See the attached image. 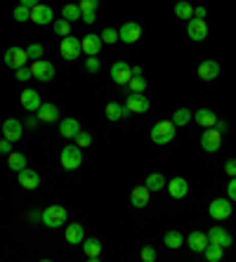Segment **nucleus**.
<instances>
[{
	"mask_svg": "<svg viewBox=\"0 0 236 262\" xmlns=\"http://www.w3.org/2000/svg\"><path fill=\"white\" fill-rule=\"evenodd\" d=\"M36 116L40 123H55L57 118H59V109H57V104H52V102H42L40 106H38Z\"/></svg>",
	"mask_w": 236,
	"mask_h": 262,
	"instance_id": "nucleus-19",
	"label": "nucleus"
},
{
	"mask_svg": "<svg viewBox=\"0 0 236 262\" xmlns=\"http://www.w3.org/2000/svg\"><path fill=\"white\" fill-rule=\"evenodd\" d=\"M201 255L206 257L208 262H220L222 260V255H224V248H220V246H215V244H208L206 250H203Z\"/></svg>",
	"mask_w": 236,
	"mask_h": 262,
	"instance_id": "nucleus-34",
	"label": "nucleus"
},
{
	"mask_svg": "<svg viewBox=\"0 0 236 262\" xmlns=\"http://www.w3.org/2000/svg\"><path fill=\"white\" fill-rule=\"evenodd\" d=\"M187 36L191 38V40H196V43L206 40V38H208V24H206V19H199V17H191V19H189Z\"/></svg>",
	"mask_w": 236,
	"mask_h": 262,
	"instance_id": "nucleus-8",
	"label": "nucleus"
},
{
	"mask_svg": "<svg viewBox=\"0 0 236 262\" xmlns=\"http://www.w3.org/2000/svg\"><path fill=\"white\" fill-rule=\"evenodd\" d=\"M208 241L215 246H220V248H229L231 246V234L224 229V227H210L208 229Z\"/></svg>",
	"mask_w": 236,
	"mask_h": 262,
	"instance_id": "nucleus-15",
	"label": "nucleus"
},
{
	"mask_svg": "<svg viewBox=\"0 0 236 262\" xmlns=\"http://www.w3.org/2000/svg\"><path fill=\"white\" fill-rule=\"evenodd\" d=\"M14 19H17V21H29L31 19V7H26V5L14 7Z\"/></svg>",
	"mask_w": 236,
	"mask_h": 262,
	"instance_id": "nucleus-40",
	"label": "nucleus"
},
{
	"mask_svg": "<svg viewBox=\"0 0 236 262\" xmlns=\"http://www.w3.org/2000/svg\"><path fill=\"white\" fill-rule=\"evenodd\" d=\"M83 163V149L78 144H69L61 149V168L64 170H76Z\"/></svg>",
	"mask_w": 236,
	"mask_h": 262,
	"instance_id": "nucleus-3",
	"label": "nucleus"
},
{
	"mask_svg": "<svg viewBox=\"0 0 236 262\" xmlns=\"http://www.w3.org/2000/svg\"><path fill=\"white\" fill-rule=\"evenodd\" d=\"M78 7H80V12H97L99 0H80Z\"/></svg>",
	"mask_w": 236,
	"mask_h": 262,
	"instance_id": "nucleus-42",
	"label": "nucleus"
},
{
	"mask_svg": "<svg viewBox=\"0 0 236 262\" xmlns=\"http://www.w3.org/2000/svg\"><path fill=\"white\" fill-rule=\"evenodd\" d=\"M10 151H12V142L3 137V140H0V156H5V154H10Z\"/></svg>",
	"mask_w": 236,
	"mask_h": 262,
	"instance_id": "nucleus-48",
	"label": "nucleus"
},
{
	"mask_svg": "<svg viewBox=\"0 0 236 262\" xmlns=\"http://www.w3.org/2000/svg\"><path fill=\"white\" fill-rule=\"evenodd\" d=\"M175 14L180 19H191L194 17V5H189L187 0H180V3H175Z\"/></svg>",
	"mask_w": 236,
	"mask_h": 262,
	"instance_id": "nucleus-35",
	"label": "nucleus"
},
{
	"mask_svg": "<svg viewBox=\"0 0 236 262\" xmlns=\"http://www.w3.org/2000/svg\"><path fill=\"white\" fill-rule=\"evenodd\" d=\"M165 189H168V194L173 196V199H184V196L189 194V182L184 177H173V180L165 184Z\"/></svg>",
	"mask_w": 236,
	"mask_h": 262,
	"instance_id": "nucleus-18",
	"label": "nucleus"
},
{
	"mask_svg": "<svg viewBox=\"0 0 236 262\" xmlns=\"http://www.w3.org/2000/svg\"><path fill=\"white\" fill-rule=\"evenodd\" d=\"M61 17L67 19V21H80V17H83V12H80V7L78 5H73V3H69V5L61 7Z\"/></svg>",
	"mask_w": 236,
	"mask_h": 262,
	"instance_id": "nucleus-33",
	"label": "nucleus"
},
{
	"mask_svg": "<svg viewBox=\"0 0 236 262\" xmlns=\"http://www.w3.org/2000/svg\"><path fill=\"white\" fill-rule=\"evenodd\" d=\"M102 36H97V33H88L85 38H80V48H83V52L88 57H97L99 50H102Z\"/></svg>",
	"mask_w": 236,
	"mask_h": 262,
	"instance_id": "nucleus-14",
	"label": "nucleus"
},
{
	"mask_svg": "<svg viewBox=\"0 0 236 262\" xmlns=\"http://www.w3.org/2000/svg\"><path fill=\"white\" fill-rule=\"evenodd\" d=\"M59 52H61V57H64L67 61L78 59L80 52H83L80 40H78V38H73V36H64V38H61V45H59Z\"/></svg>",
	"mask_w": 236,
	"mask_h": 262,
	"instance_id": "nucleus-4",
	"label": "nucleus"
},
{
	"mask_svg": "<svg viewBox=\"0 0 236 262\" xmlns=\"http://www.w3.org/2000/svg\"><path fill=\"white\" fill-rule=\"evenodd\" d=\"M130 78H133V67L127 61H116L114 67H111V80H114L116 85H127Z\"/></svg>",
	"mask_w": 236,
	"mask_h": 262,
	"instance_id": "nucleus-7",
	"label": "nucleus"
},
{
	"mask_svg": "<svg viewBox=\"0 0 236 262\" xmlns=\"http://www.w3.org/2000/svg\"><path fill=\"white\" fill-rule=\"evenodd\" d=\"M149 194H152V191L146 189L144 184H142V187H135V189L130 191V203H133L135 208H144L146 203H149Z\"/></svg>",
	"mask_w": 236,
	"mask_h": 262,
	"instance_id": "nucleus-28",
	"label": "nucleus"
},
{
	"mask_svg": "<svg viewBox=\"0 0 236 262\" xmlns=\"http://www.w3.org/2000/svg\"><path fill=\"white\" fill-rule=\"evenodd\" d=\"M163 244L168 246L170 250H180L182 246H184V236H182V232H177V229H170V232H165Z\"/></svg>",
	"mask_w": 236,
	"mask_h": 262,
	"instance_id": "nucleus-29",
	"label": "nucleus"
},
{
	"mask_svg": "<svg viewBox=\"0 0 236 262\" xmlns=\"http://www.w3.org/2000/svg\"><path fill=\"white\" fill-rule=\"evenodd\" d=\"M173 140H175V123L173 121H158L152 128L154 144H170Z\"/></svg>",
	"mask_w": 236,
	"mask_h": 262,
	"instance_id": "nucleus-2",
	"label": "nucleus"
},
{
	"mask_svg": "<svg viewBox=\"0 0 236 262\" xmlns=\"http://www.w3.org/2000/svg\"><path fill=\"white\" fill-rule=\"evenodd\" d=\"M67 217H69V213H67V208L64 206H48L45 210H42L40 222L45 227H50V229H57V227L67 225Z\"/></svg>",
	"mask_w": 236,
	"mask_h": 262,
	"instance_id": "nucleus-1",
	"label": "nucleus"
},
{
	"mask_svg": "<svg viewBox=\"0 0 236 262\" xmlns=\"http://www.w3.org/2000/svg\"><path fill=\"white\" fill-rule=\"evenodd\" d=\"M26 55H29V59H42V45H38V43H31L29 48H26Z\"/></svg>",
	"mask_w": 236,
	"mask_h": 262,
	"instance_id": "nucleus-41",
	"label": "nucleus"
},
{
	"mask_svg": "<svg viewBox=\"0 0 236 262\" xmlns=\"http://www.w3.org/2000/svg\"><path fill=\"white\" fill-rule=\"evenodd\" d=\"M31 73H33V78H38L40 83H50V80L55 78V67L45 59H36L31 64Z\"/></svg>",
	"mask_w": 236,
	"mask_h": 262,
	"instance_id": "nucleus-6",
	"label": "nucleus"
},
{
	"mask_svg": "<svg viewBox=\"0 0 236 262\" xmlns=\"http://www.w3.org/2000/svg\"><path fill=\"white\" fill-rule=\"evenodd\" d=\"M191 118H194V111L191 109H177L175 114H173V123H175V128H182V125H187V123H191Z\"/></svg>",
	"mask_w": 236,
	"mask_h": 262,
	"instance_id": "nucleus-32",
	"label": "nucleus"
},
{
	"mask_svg": "<svg viewBox=\"0 0 236 262\" xmlns=\"http://www.w3.org/2000/svg\"><path fill=\"white\" fill-rule=\"evenodd\" d=\"M133 76H142V69H139V67H133Z\"/></svg>",
	"mask_w": 236,
	"mask_h": 262,
	"instance_id": "nucleus-54",
	"label": "nucleus"
},
{
	"mask_svg": "<svg viewBox=\"0 0 236 262\" xmlns=\"http://www.w3.org/2000/svg\"><path fill=\"white\" fill-rule=\"evenodd\" d=\"M40 0H19V5H26V7H36Z\"/></svg>",
	"mask_w": 236,
	"mask_h": 262,
	"instance_id": "nucleus-51",
	"label": "nucleus"
},
{
	"mask_svg": "<svg viewBox=\"0 0 236 262\" xmlns=\"http://www.w3.org/2000/svg\"><path fill=\"white\" fill-rule=\"evenodd\" d=\"M19 102H22V106H24L26 111H38V106H40V95H38L36 90H24L22 92V97H19Z\"/></svg>",
	"mask_w": 236,
	"mask_h": 262,
	"instance_id": "nucleus-26",
	"label": "nucleus"
},
{
	"mask_svg": "<svg viewBox=\"0 0 236 262\" xmlns=\"http://www.w3.org/2000/svg\"><path fill=\"white\" fill-rule=\"evenodd\" d=\"M165 177L161 175V172H152V175L146 177V182H144V187L149 191H161V189H165Z\"/></svg>",
	"mask_w": 236,
	"mask_h": 262,
	"instance_id": "nucleus-31",
	"label": "nucleus"
},
{
	"mask_svg": "<svg viewBox=\"0 0 236 262\" xmlns=\"http://www.w3.org/2000/svg\"><path fill=\"white\" fill-rule=\"evenodd\" d=\"M64 238H67V244H71V246H80L85 238V227L80 225V222L69 225L67 229H64Z\"/></svg>",
	"mask_w": 236,
	"mask_h": 262,
	"instance_id": "nucleus-20",
	"label": "nucleus"
},
{
	"mask_svg": "<svg viewBox=\"0 0 236 262\" xmlns=\"http://www.w3.org/2000/svg\"><path fill=\"white\" fill-rule=\"evenodd\" d=\"M78 133H80V125H78V121H76V118H61V123H59V135H61V137L73 140Z\"/></svg>",
	"mask_w": 236,
	"mask_h": 262,
	"instance_id": "nucleus-27",
	"label": "nucleus"
},
{
	"mask_svg": "<svg viewBox=\"0 0 236 262\" xmlns=\"http://www.w3.org/2000/svg\"><path fill=\"white\" fill-rule=\"evenodd\" d=\"M99 36H102V43H109V45L118 43V31L111 29V26H106V29H104Z\"/></svg>",
	"mask_w": 236,
	"mask_h": 262,
	"instance_id": "nucleus-38",
	"label": "nucleus"
},
{
	"mask_svg": "<svg viewBox=\"0 0 236 262\" xmlns=\"http://www.w3.org/2000/svg\"><path fill=\"white\" fill-rule=\"evenodd\" d=\"M222 146V133L215 128H206V133L201 135V149L208 154H215Z\"/></svg>",
	"mask_w": 236,
	"mask_h": 262,
	"instance_id": "nucleus-5",
	"label": "nucleus"
},
{
	"mask_svg": "<svg viewBox=\"0 0 236 262\" xmlns=\"http://www.w3.org/2000/svg\"><path fill=\"white\" fill-rule=\"evenodd\" d=\"M139 257H142L144 262H154V260H156V248H154V246H142Z\"/></svg>",
	"mask_w": 236,
	"mask_h": 262,
	"instance_id": "nucleus-43",
	"label": "nucleus"
},
{
	"mask_svg": "<svg viewBox=\"0 0 236 262\" xmlns=\"http://www.w3.org/2000/svg\"><path fill=\"white\" fill-rule=\"evenodd\" d=\"M7 165H10V170L19 172L26 168V156L22 151H10L7 154Z\"/></svg>",
	"mask_w": 236,
	"mask_h": 262,
	"instance_id": "nucleus-30",
	"label": "nucleus"
},
{
	"mask_svg": "<svg viewBox=\"0 0 236 262\" xmlns=\"http://www.w3.org/2000/svg\"><path fill=\"white\" fill-rule=\"evenodd\" d=\"M208 213L212 220H227L231 215V201L229 199H212L208 206Z\"/></svg>",
	"mask_w": 236,
	"mask_h": 262,
	"instance_id": "nucleus-10",
	"label": "nucleus"
},
{
	"mask_svg": "<svg viewBox=\"0 0 236 262\" xmlns=\"http://www.w3.org/2000/svg\"><path fill=\"white\" fill-rule=\"evenodd\" d=\"M194 121L199 123L203 130L215 128V123H218V114H215L212 109H199V111H194Z\"/></svg>",
	"mask_w": 236,
	"mask_h": 262,
	"instance_id": "nucleus-23",
	"label": "nucleus"
},
{
	"mask_svg": "<svg viewBox=\"0 0 236 262\" xmlns=\"http://www.w3.org/2000/svg\"><path fill=\"white\" fill-rule=\"evenodd\" d=\"M125 106L130 114H144V111H149V99L142 92H130L125 97Z\"/></svg>",
	"mask_w": 236,
	"mask_h": 262,
	"instance_id": "nucleus-11",
	"label": "nucleus"
},
{
	"mask_svg": "<svg viewBox=\"0 0 236 262\" xmlns=\"http://www.w3.org/2000/svg\"><path fill=\"white\" fill-rule=\"evenodd\" d=\"M227 196H229V201H236V177H229V184H227Z\"/></svg>",
	"mask_w": 236,
	"mask_h": 262,
	"instance_id": "nucleus-46",
	"label": "nucleus"
},
{
	"mask_svg": "<svg viewBox=\"0 0 236 262\" xmlns=\"http://www.w3.org/2000/svg\"><path fill=\"white\" fill-rule=\"evenodd\" d=\"M22 135H24V125L17 121V118H7L5 123H3V137L10 142H17L22 140Z\"/></svg>",
	"mask_w": 236,
	"mask_h": 262,
	"instance_id": "nucleus-17",
	"label": "nucleus"
},
{
	"mask_svg": "<svg viewBox=\"0 0 236 262\" xmlns=\"http://www.w3.org/2000/svg\"><path fill=\"white\" fill-rule=\"evenodd\" d=\"M14 78H17V80H29V78H33V73H31V67H19V69H14Z\"/></svg>",
	"mask_w": 236,
	"mask_h": 262,
	"instance_id": "nucleus-44",
	"label": "nucleus"
},
{
	"mask_svg": "<svg viewBox=\"0 0 236 262\" xmlns=\"http://www.w3.org/2000/svg\"><path fill=\"white\" fill-rule=\"evenodd\" d=\"M139 38H142V26H139L137 21H125V24L118 29V40H123V43H127V45L137 43Z\"/></svg>",
	"mask_w": 236,
	"mask_h": 262,
	"instance_id": "nucleus-9",
	"label": "nucleus"
},
{
	"mask_svg": "<svg viewBox=\"0 0 236 262\" xmlns=\"http://www.w3.org/2000/svg\"><path fill=\"white\" fill-rule=\"evenodd\" d=\"M215 130H220V133H224V130H227V123H224V121H218V123H215Z\"/></svg>",
	"mask_w": 236,
	"mask_h": 262,
	"instance_id": "nucleus-53",
	"label": "nucleus"
},
{
	"mask_svg": "<svg viewBox=\"0 0 236 262\" xmlns=\"http://www.w3.org/2000/svg\"><path fill=\"white\" fill-rule=\"evenodd\" d=\"M26 59H29V55H26L24 48H7L5 50V67H10V69L26 67Z\"/></svg>",
	"mask_w": 236,
	"mask_h": 262,
	"instance_id": "nucleus-12",
	"label": "nucleus"
},
{
	"mask_svg": "<svg viewBox=\"0 0 236 262\" xmlns=\"http://www.w3.org/2000/svg\"><path fill=\"white\" fill-rule=\"evenodd\" d=\"M31 21H36L38 26L52 24V21H55V14H52V7L42 5V3H38L36 7H31Z\"/></svg>",
	"mask_w": 236,
	"mask_h": 262,
	"instance_id": "nucleus-13",
	"label": "nucleus"
},
{
	"mask_svg": "<svg viewBox=\"0 0 236 262\" xmlns=\"http://www.w3.org/2000/svg\"><path fill=\"white\" fill-rule=\"evenodd\" d=\"M17 180H19V184H22L26 191H33V189H38V187H40V175H38L36 170H29V168L19 170L17 172Z\"/></svg>",
	"mask_w": 236,
	"mask_h": 262,
	"instance_id": "nucleus-16",
	"label": "nucleus"
},
{
	"mask_svg": "<svg viewBox=\"0 0 236 262\" xmlns=\"http://www.w3.org/2000/svg\"><path fill=\"white\" fill-rule=\"evenodd\" d=\"M208 244H210V241H208V234L206 232H191L187 236V246H189V250H191V253H203Z\"/></svg>",
	"mask_w": 236,
	"mask_h": 262,
	"instance_id": "nucleus-22",
	"label": "nucleus"
},
{
	"mask_svg": "<svg viewBox=\"0 0 236 262\" xmlns=\"http://www.w3.org/2000/svg\"><path fill=\"white\" fill-rule=\"evenodd\" d=\"M104 114L109 121H121V118H127L130 116V111H127L125 104H118V102H109L104 106Z\"/></svg>",
	"mask_w": 236,
	"mask_h": 262,
	"instance_id": "nucleus-24",
	"label": "nucleus"
},
{
	"mask_svg": "<svg viewBox=\"0 0 236 262\" xmlns=\"http://www.w3.org/2000/svg\"><path fill=\"white\" fill-rule=\"evenodd\" d=\"M80 248L85 250V255L90 262H99V255H102V244H99L97 238H83V244Z\"/></svg>",
	"mask_w": 236,
	"mask_h": 262,
	"instance_id": "nucleus-25",
	"label": "nucleus"
},
{
	"mask_svg": "<svg viewBox=\"0 0 236 262\" xmlns=\"http://www.w3.org/2000/svg\"><path fill=\"white\" fill-rule=\"evenodd\" d=\"M220 76V64L215 59H206L199 64V78L201 80H215Z\"/></svg>",
	"mask_w": 236,
	"mask_h": 262,
	"instance_id": "nucleus-21",
	"label": "nucleus"
},
{
	"mask_svg": "<svg viewBox=\"0 0 236 262\" xmlns=\"http://www.w3.org/2000/svg\"><path fill=\"white\" fill-rule=\"evenodd\" d=\"M224 172L229 177H236V159H229L227 163H224Z\"/></svg>",
	"mask_w": 236,
	"mask_h": 262,
	"instance_id": "nucleus-47",
	"label": "nucleus"
},
{
	"mask_svg": "<svg viewBox=\"0 0 236 262\" xmlns=\"http://www.w3.org/2000/svg\"><path fill=\"white\" fill-rule=\"evenodd\" d=\"M127 90H130V92H144L146 90L144 76H133V78H130V83H127Z\"/></svg>",
	"mask_w": 236,
	"mask_h": 262,
	"instance_id": "nucleus-37",
	"label": "nucleus"
},
{
	"mask_svg": "<svg viewBox=\"0 0 236 262\" xmlns=\"http://www.w3.org/2000/svg\"><path fill=\"white\" fill-rule=\"evenodd\" d=\"M80 21H85V24H95V21H97V12H83Z\"/></svg>",
	"mask_w": 236,
	"mask_h": 262,
	"instance_id": "nucleus-49",
	"label": "nucleus"
},
{
	"mask_svg": "<svg viewBox=\"0 0 236 262\" xmlns=\"http://www.w3.org/2000/svg\"><path fill=\"white\" fill-rule=\"evenodd\" d=\"M194 17H199V19L206 17V7H194Z\"/></svg>",
	"mask_w": 236,
	"mask_h": 262,
	"instance_id": "nucleus-50",
	"label": "nucleus"
},
{
	"mask_svg": "<svg viewBox=\"0 0 236 262\" xmlns=\"http://www.w3.org/2000/svg\"><path fill=\"white\" fill-rule=\"evenodd\" d=\"M36 123H38V116H29L26 118V128H36Z\"/></svg>",
	"mask_w": 236,
	"mask_h": 262,
	"instance_id": "nucleus-52",
	"label": "nucleus"
},
{
	"mask_svg": "<svg viewBox=\"0 0 236 262\" xmlns=\"http://www.w3.org/2000/svg\"><path fill=\"white\" fill-rule=\"evenodd\" d=\"M73 140H76V144H78L80 149H88V146L92 144V135H90V133H85V130H80V133L76 135Z\"/></svg>",
	"mask_w": 236,
	"mask_h": 262,
	"instance_id": "nucleus-39",
	"label": "nucleus"
},
{
	"mask_svg": "<svg viewBox=\"0 0 236 262\" xmlns=\"http://www.w3.org/2000/svg\"><path fill=\"white\" fill-rule=\"evenodd\" d=\"M99 67H102V64H99L97 57H88V59H85V71L97 73V71H99Z\"/></svg>",
	"mask_w": 236,
	"mask_h": 262,
	"instance_id": "nucleus-45",
	"label": "nucleus"
},
{
	"mask_svg": "<svg viewBox=\"0 0 236 262\" xmlns=\"http://www.w3.org/2000/svg\"><path fill=\"white\" fill-rule=\"evenodd\" d=\"M52 29H55V33L57 36H71V21H67V19L61 17V19H55L52 21Z\"/></svg>",
	"mask_w": 236,
	"mask_h": 262,
	"instance_id": "nucleus-36",
	"label": "nucleus"
}]
</instances>
